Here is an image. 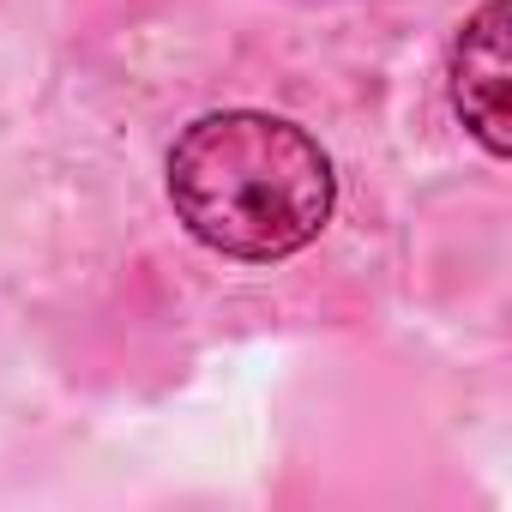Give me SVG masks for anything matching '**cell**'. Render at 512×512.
<instances>
[{
  "label": "cell",
  "mask_w": 512,
  "mask_h": 512,
  "mask_svg": "<svg viewBox=\"0 0 512 512\" xmlns=\"http://www.w3.org/2000/svg\"><path fill=\"white\" fill-rule=\"evenodd\" d=\"M169 205L199 247L272 266L320 241L338 205V169L326 145L284 115L217 109L169 145Z\"/></svg>",
  "instance_id": "6da1fadb"
},
{
  "label": "cell",
  "mask_w": 512,
  "mask_h": 512,
  "mask_svg": "<svg viewBox=\"0 0 512 512\" xmlns=\"http://www.w3.org/2000/svg\"><path fill=\"white\" fill-rule=\"evenodd\" d=\"M506 37H512V7L506 0H482L458 25L452 67H446L452 109L488 157L512 151V55H506Z\"/></svg>",
  "instance_id": "7a4b0ae2"
}]
</instances>
